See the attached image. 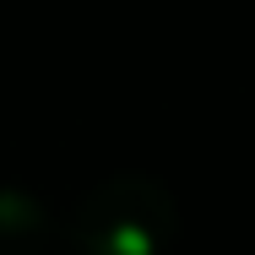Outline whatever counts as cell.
Wrapping results in <instances>:
<instances>
[{"label":"cell","mask_w":255,"mask_h":255,"mask_svg":"<svg viewBox=\"0 0 255 255\" xmlns=\"http://www.w3.org/2000/svg\"><path fill=\"white\" fill-rule=\"evenodd\" d=\"M179 206L147 174H114L87 190L71 217L76 255H163L174 245Z\"/></svg>","instance_id":"cell-1"}]
</instances>
